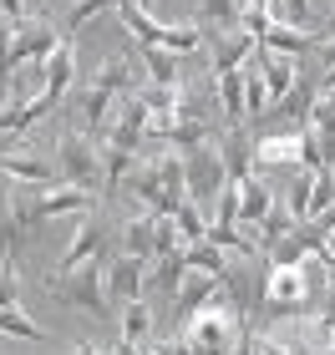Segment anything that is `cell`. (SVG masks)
I'll use <instances>...</instances> for the list:
<instances>
[{
    "mask_svg": "<svg viewBox=\"0 0 335 355\" xmlns=\"http://www.w3.org/2000/svg\"><path fill=\"white\" fill-rule=\"evenodd\" d=\"M310 229H315V234H320V239H325V234H335V203L325 208V214H320V218H310Z\"/></svg>",
    "mask_w": 335,
    "mask_h": 355,
    "instance_id": "9a60e30c",
    "label": "cell"
},
{
    "mask_svg": "<svg viewBox=\"0 0 335 355\" xmlns=\"http://www.w3.org/2000/svg\"><path fill=\"white\" fill-rule=\"evenodd\" d=\"M122 6H137V10H148V6H153V0H122Z\"/></svg>",
    "mask_w": 335,
    "mask_h": 355,
    "instance_id": "2e32d148",
    "label": "cell"
},
{
    "mask_svg": "<svg viewBox=\"0 0 335 355\" xmlns=\"http://www.w3.org/2000/svg\"><path fill=\"white\" fill-rule=\"evenodd\" d=\"M305 274H300L295 264H284V269H275L269 274V300H280V304H300V295H305Z\"/></svg>",
    "mask_w": 335,
    "mask_h": 355,
    "instance_id": "7c38bea8",
    "label": "cell"
},
{
    "mask_svg": "<svg viewBox=\"0 0 335 355\" xmlns=\"http://www.w3.org/2000/svg\"><path fill=\"white\" fill-rule=\"evenodd\" d=\"M153 223H157V214H132V218H127V229H122L127 254H137V259H153Z\"/></svg>",
    "mask_w": 335,
    "mask_h": 355,
    "instance_id": "30bf717a",
    "label": "cell"
},
{
    "mask_svg": "<svg viewBox=\"0 0 335 355\" xmlns=\"http://www.w3.org/2000/svg\"><path fill=\"white\" fill-rule=\"evenodd\" d=\"M254 61H259V71H264L269 102H280V96L300 82V61H295V56H280V51H264V46H254Z\"/></svg>",
    "mask_w": 335,
    "mask_h": 355,
    "instance_id": "52a82bcc",
    "label": "cell"
},
{
    "mask_svg": "<svg viewBox=\"0 0 335 355\" xmlns=\"http://www.w3.org/2000/svg\"><path fill=\"white\" fill-rule=\"evenodd\" d=\"M46 6H51V0H31V10H36V15H41V10H46Z\"/></svg>",
    "mask_w": 335,
    "mask_h": 355,
    "instance_id": "e0dca14e",
    "label": "cell"
},
{
    "mask_svg": "<svg viewBox=\"0 0 335 355\" xmlns=\"http://www.w3.org/2000/svg\"><path fill=\"white\" fill-rule=\"evenodd\" d=\"M31 214H36V223L41 218H82V214H92V193H82V188H71V183H51V188H41V193H31Z\"/></svg>",
    "mask_w": 335,
    "mask_h": 355,
    "instance_id": "3957f363",
    "label": "cell"
},
{
    "mask_svg": "<svg viewBox=\"0 0 335 355\" xmlns=\"http://www.w3.org/2000/svg\"><path fill=\"white\" fill-rule=\"evenodd\" d=\"M0 330L21 335V340H26V335H41V325H36V320H31V315H21V310H15V304H10V310H0Z\"/></svg>",
    "mask_w": 335,
    "mask_h": 355,
    "instance_id": "4fadbf2b",
    "label": "cell"
},
{
    "mask_svg": "<svg viewBox=\"0 0 335 355\" xmlns=\"http://www.w3.org/2000/svg\"><path fill=\"white\" fill-rule=\"evenodd\" d=\"M229 183V173H223V153H218V137L214 142H198L194 153H183V198L209 208L218 198V188Z\"/></svg>",
    "mask_w": 335,
    "mask_h": 355,
    "instance_id": "7a4b0ae2",
    "label": "cell"
},
{
    "mask_svg": "<svg viewBox=\"0 0 335 355\" xmlns=\"http://www.w3.org/2000/svg\"><path fill=\"white\" fill-rule=\"evenodd\" d=\"M51 163H56V178L61 183H71V188H82V193H107V178H102V153H97V142H92L82 127H67V132H56V153H51Z\"/></svg>",
    "mask_w": 335,
    "mask_h": 355,
    "instance_id": "6da1fadb",
    "label": "cell"
},
{
    "mask_svg": "<svg viewBox=\"0 0 335 355\" xmlns=\"http://www.w3.org/2000/svg\"><path fill=\"white\" fill-rule=\"evenodd\" d=\"M142 279H148V259H137V254L102 259V284H112V295H117V300H137Z\"/></svg>",
    "mask_w": 335,
    "mask_h": 355,
    "instance_id": "277c9868",
    "label": "cell"
},
{
    "mask_svg": "<svg viewBox=\"0 0 335 355\" xmlns=\"http://www.w3.org/2000/svg\"><path fill=\"white\" fill-rule=\"evenodd\" d=\"M168 218H173V229H178L188 244H203V239H209V208H198V203H188V198H183Z\"/></svg>",
    "mask_w": 335,
    "mask_h": 355,
    "instance_id": "9c48e42d",
    "label": "cell"
},
{
    "mask_svg": "<svg viewBox=\"0 0 335 355\" xmlns=\"http://www.w3.org/2000/svg\"><path fill=\"white\" fill-rule=\"evenodd\" d=\"M97 244H102V218H97V214H82V223H76V234H71V244H67V254H61V264H56V274H71L76 264L97 259Z\"/></svg>",
    "mask_w": 335,
    "mask_h": 355,
    "instance_id": "8992f818",
    "label": "cell"
},
{
    "mask_svg": "<svg viewBox=\"0 0 335 355\" xmlns=\"http://www.w3.org/2000/svg\"><path fill=\"white\" fill-rule=\"evenodd\" d=\"M239 76H244V122H259L264 112H269V87H264V71H259V61H244L239 67Z\"/></svg>",
    "mask_w": 335,
    "mask_h": 355,
    "instance_id": "ba28073f",
    "label": "cell"
},
{
    "mask_svg": "<svg viewBox=\"0 0 335 355\" xmlns=\"http://www.w3.org/2000/svg\"><path fill=\"white\" fill-rule=\"evenodd\" d=\"M142 335H148V310L132 300L127 304V340H142Z\"/></svg>",
    "mask_w": 335,
    "mask_h": 355,
    "instance_id": "5bb4252c",
    "label": "cell"
},
{
    "mask_svg": "<svg viewBox=\"0 0 335 355\" xmlns=\"http://www.w3.org/2000/svg\"><path fill=\"white\" fill-rule=\"evenodd\" d=\"M325 168H330V178H335V157H330V163H325Z\"/></svg>",
    "mask_w": 335,
    "mask_h": 355,
    "instance_id": "ac0fdd59",
    "label": "cell"
},
{
    "mask_svg": "<svg viewBox=\"0 0 335 355\" xmlns=\"http://www.w3.org/2000/svg\"><path fill=\"white\" fill-rule=\"evenodd\" d=\"M330 203H335V178H330V168H315V178H310V198H305V223L320 218Z\"/></svg>",
    "mask_w": 335,
    "mask_h": 355,
    "instance_id": "8fae6325",
    "label": "cell"
},
{
    "mask_svg": "<svg viewBox=\"0 0 335 355\" xmlns=\"http://www.w3.org/2000/svg\"><path fill=\"white\" fill-rule=\"evenodd\" d=\"M188 6H194L188 21H194L203 31V41H209V36H218V31H234L239 26V15H244L249 0H188Z\"/></svg>",
    "mask_w": 335,
    "mask_h": 355,
    "instance_id": "5b68a950",
    "label": "cell"
}]
</instances>
